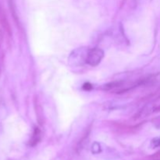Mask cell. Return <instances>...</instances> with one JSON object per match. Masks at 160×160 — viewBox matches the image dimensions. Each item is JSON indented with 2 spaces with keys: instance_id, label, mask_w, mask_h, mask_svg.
Returning a JSON list of instances; mask_svg holds the SVG:
<instances>
[{
  "instance_id": "cell-5",
  "label": "cell",
  "mask_w": 160,
  "mask_h": 160,
  "mask_svg": "<svg viewBox=\"0 0 160 160\" xmlns=\"http://www.w3.org/2000/svg\"><path fill=\"white\" fill-rule=\"evenodd\" d=\"M34 106H35L36 114L38 116V123H41L40 119H42V120L43 119V117H42V108L39 104V102L37 98H34Z\"/></svg>"
},
{
  "instance_id": "cell-2",
  "label": "cell",
  "mask_w": 160,
  "mask_h": 160,
  "mask_svg": "<svg viewBox=\"0 0 160 160\" xmlns=\"http://www.w3.org/2000/svg\"><path fill=\"white\" fill-rule=\"evenodd\" d=\"M153 112H154V108L152 107L151 105H147V106H144L142 109H141L134 116V118L133 119H134V120H141V119L148 117V115H150V114Z\"/></svg>"
},
{
  "instance_id": "cell-6",
  "label": "cell",
  "mask_w": 160,
  "mask_h": 160,
  "mask_svg": "<svg viewBox=\"0 0 160 160\" xmlns=\"http://www.w3.org/2000/svg\"><path fill=\"white\" fill-rule=\"evenodd\" d=\"M152 123L155 128H157V129H160V116L153 118L152 120Z\"/></svg>"
},
{
  "instance_id": "cell-8",
  "label": "cell",
  "mask_w": 160,
  "mask_h": 160,
  "mask_svg": "<svg viewBox=\"0 0 160 160\" xmlns=\"http://www.w3.org/2000/svg\"><path fill=\"white\" fill-rule=\"evenodd\" d=\"M158 160H160V159H158Z\"/></svg>"
},
{
  "instance_id": "cell-3",
  "label": "cell",
  "mask_w": 160,
  "mask_h": 160,
  "mask_svg": "<svg viewBox=\"0 0 160 160\" xmlns=\"http://www.w3.org/2000/svg\"><path fill=\"white\" fill-rule=\"evenodd\" d=\"M0 23H1V25L2 26L5 31L7 33L8 35L11 36L12 31H11L10 25H9V21H8L7 18H6V14H5V12H3V10H2L1 9H0Z\"/></svg>"
},
{
  "instance_id": "cell-1",
  "label": "cell",
  "mask_w": 160,
  "mask_h": 160,
  "mask_svg": "<svg viewBox=\"0 0 160 160\" xmlns=\"http://www.w3.org/2000/svg\"><path fill=\"white\" fill-rule=\"evenodd\" d=\"M104 57V52L100 48H92L88 50L86 63L92 67H96L101 62Z\"/></svg>"
},
{
  "instance_id": "cell-7",
  "label": "cell",
  "mask_w": 160,
  "mask_h": 160,
  "mask_svg": "<svg viewBox=\"0 0 160 160\" xmlns=\"http://www.w3.org/2000/svg\"><path fill=\"white\" fill-rule=\"evenodd\" d=\"M151 146L152 148H156L160 146V138H154L151 142Z\"/></svg>"
},
{
  "instance_id": "cell-4",
  "label": "cell",
  "mask_w": 160,
  "mask_h": 160,
  "mask_svg": "<svg viewBox=\"0 0 160 160\" xmlns=\"http://www.w3.org/2000/svg\"><path fill=\"white\" fill-rule=\"evenodd\" d=\"M41 139H42V131L38 128H35L33 131L32 136L30 139L29 145L31 146H35L40 142Z\"/></svg>"
}]
</instances>
